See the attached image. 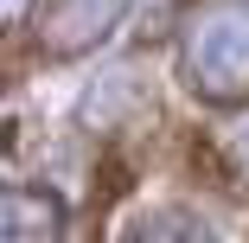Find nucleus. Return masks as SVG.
<instances>
[{"instance_id": "2", "label": "nucleus", "mask_w": 249, "mask_h": 243, "mask_svg": "<svg viewBox=\"0 0 249 243\" xmlns=\"http://www.w3.org/2000/svg\"><path fill=\"white\" fill-rule=\"evenodd\" d=\"M122 13H128V0H38L32 38L45 58H83L122 26Z\"/></svg>"}, {"instance_id": "5", "label": "nucleus", "mask_w": 249, "mask_h": 243, "mask_svg": "<svg viewBox=\"0 0 249 243\" xmlns=\"http://www.w3.org/2000/svg\"><path fill=\"white\" fill-rule=\"evenodd\" d=\"M122 103H141L134 71H109L103 90H89V96H83V122H89V128H115V109H122Z\"/></svg>"}, {"instance_id": "6", "label": "nucleus", "mask_w": 249, "mask_h": 243, "mask_svg": "<svg viewBox=\"0 0 249 243\" xmlns=\"http://www.w3.org/2000/svg\"><path fill=\"white\" fill-rule=\"evenodd\" d=\"M224 148H230V160H236V167L249 173V109H243V115H236V122L224 128Z\"/></svg>"}, {"instance_id": "1", "label": "nucleus", "mask_w": 249, "mask_h": 243, "mask_svg": "<svg viewBox=\"0 0 249 243\" xmlns=\"http://www.w3.org/2000/svg\"><path fill=\"white\" fill-rule=\"evenodd\" d=\"M179 77L205 103H243L249 96V0H211L185 19Z\"/></svg>"}, {"instance_id": "3", "label": "nucleus", "mask_w": 249, "mask_h": 243, "mask_svg": "<svg viewBox=\"0 0 249 243\" xmlns=\"http://www.w3.org/2000/svg\"><path fill=\"white\" fill-rule=\"evenodd\" d=\"M64 237V205L38 186H7L0 199V243H58Z\"/></svg>"}, {"instance_id": "4", "label": "nucleus", "mask_w": 249, "mask_h": 243, "mask_svg": "<svg viewBox=\"0 0 249 243\" xmlns=\"http://www.w3.org/2000/svg\"><path fill=\"white\" fill-rule=\"evenodd\" d=\"M122 243H217V237H211L205 218L185 211V205H154V211H141L122 230Z\"/></svg>"}]
</instances>
